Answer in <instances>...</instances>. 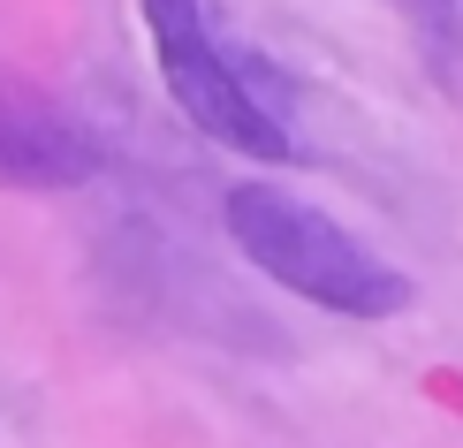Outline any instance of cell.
Wrapping results in <instances>:
<instances>
[{"instance_id": "1", "label": "cell", "mask_w": 463, "mask_h": 448, "mask_svg": "<svg viewBox=\"0 0 463 448\" xmlns=\"http://www.w3.org/2000/svg\"><path fill=\"white\" fill-rule=\"evenodd\" d=\"M228 221V243L259 266L266 281H281L288 297L319 304V311H342V319H395L411 304V274L388 266L364 236L335 221V213L304 205L297 190H274V183H236L221 205Z\"/></svg>"}, {"instance_id": "4", "label": "cell", "mask_w": 463, "mask_h": 448, "mask_svg": "<svg viewBox=\"0 0 463 448\" xmlns=\"http://www.w3.org/2000/svg\"><path fill=\"white\" fill-rule=\"evenodd\" d=\"M395 15L411 31L418 62L433 69V84L463 100V0H395Z\"/></svg>"}, {"instance_id": "3", "label": "cell", "mask_w": 463, "mask_h": 448, "mask_svg": "<svg viewBox=\"0 0 463 448\" xmlns=\"http://www.w3.org/2000/svg\"><path fill=\"white\" fill-rule=\"evenodd\" d=\"M99 175V138L53 91L0 76V183L8 190H76Z\"/></svg>"}, {"instance_id": "2", "label": "cell", "mask_w": 463, "mask_h": 448, "mask_svg": "<svg viewBox=\"0 0 463 448\" xmlns=\"http://www.w3.org/2000/svg\"><path fill=\"white\" fill-rule=\"evenodd\" d=\"M145 38H152L167 100L213 145L250 152V160H297L288 114L259 91V62L236 53V46H221L198 0H145Z\"/></svg>"}]
</instances>
